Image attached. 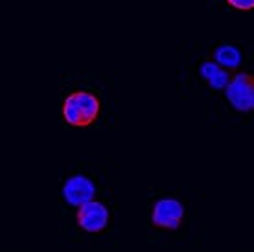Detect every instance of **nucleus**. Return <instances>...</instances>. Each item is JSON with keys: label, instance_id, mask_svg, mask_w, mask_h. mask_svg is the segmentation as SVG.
<instances>
[{"label": "nucleus", "instance_id": "nucleus-1", "mask_svg": "<svg viewBox=\"0 0 254 252\" xmlns=\"http://www.w3.org/2000/svg\"><path fill=\"white\" fill-rule=\"evenodd\" d=\"M100 116V100L90 92L79 90L64 100L63 118L72 127H89Z\"/></svg>", "mask_w": 254, "mask_h": 252}, {"label": "nucleus", "instance_id": "nucleus-2", "mask_svg": "<svg viewBox=\"0 0 254 252\" xmlns=\"http://www.w3.org/2000/svg\"><path fill=\"white\" fill-rule=\"evenodd\" d=\"M225 94L236 111L240 113L254 111V76L247 72L236 74L234 77H230Z\"/></svg>", "mask_w": 254, "mask_h": 252}, {"label": "nucleus", "instance_id": "nucleus-3", "mask_svg": "<svg viewBox=\"0 0 254 252\" xmlns=\"http://www.w3.org/2000/svg\"><path fill=\"white\" fill-rule=\"evenodd\" d=\"M76 219H77V225H79L85 232L98 234L107 227L109 210H107L105 204H102V202L89 201V202H85V204L79 206Z\"/></svg>", "mask_w": 254, "mask_h": 252}, {"label": "nucleus", "instance_id": "nucleus-4", "mask_svg": "<svg viewBox=\"0 0 254 252\" xmlns=\"http://www.w3.org/2000/svg\"><path fill=\"white\" fill-rule=\"evenodd\" d=\"M185 217V208L177 199H162L155 204L151 215L153 227L175 230L181 227V221Z\"/></svg>", "mask_w": 254, "mask_h": 252}, {"label": "nucleus", "instance_id": "nucleus-5", "mask_svg": "<svg viewBox=\"0 0 254 252\" xmlns=\"http://www.w3.org/2000/svg\"><path fill=\"white\" fill-rule=\"evenodd\" d=\"M94 193H96L94 183L83 175L70 177L63 186L64 199H66V202L72 204V206H81L85 202L92 201Z\"/></svg>", "mask_w": 254, "mask_h": 252}, {"label": "nucleus", "instance_id": "nucleus-6", "mask_svg": "<svg viewBox=\"0 0 254 252\" xmlns=\"http://www.w3.org/2000/svg\"><path fill=\"white\" fill-rule=\"evenodd\" d=\"M201 76L204 77V81L208 83L210 87L216 88V90L227 88L230 81V74L217 63H204L201 66Z\"/></svg>", "mask_w": 254, "mask_h": 252}, {"label": "nucleus", "instance_id": "nucleus-7", "mask_svg": "<svg viewBox=\"0 0 254 252\" xmlns=\"http://www.w3.org/2000/svg\"><path fill=\"white\" fill-rule=\"evenodd\" d=\"M214 59H216L217 64H221L223 68H236L238 64L242 63V54L238 48L230 46V44H223L216 50L214 54Z\"/></svg>", "mask_w": 254, "mask_h": 252}, {"label": "nucleus", "instance_id": "nucleus-8", "mask_svg": "<svg viewBox=\"0 0 254 252\" xmlns=\"http://www.w3.org/2000/svg\"><path fill=\"white\" fill-rule=\"evenodd\" d=\"M230 6L240 9V11H251L254 9V0H227Z\"/></svg>", "mask_w": 254, "mask_h": 252}]
</instances>
